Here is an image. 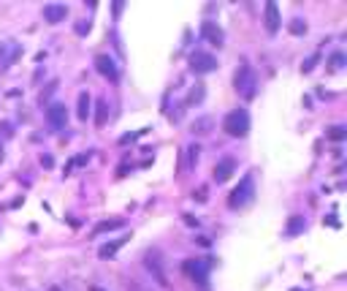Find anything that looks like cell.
<instances>
[{"instance_id": "cell-1", "label": "cell", "mask_w": 347, "mask_h": 291, "mask_svg": "<svg viewBox=\"0 0 347 291\" xmlns=\"http://www.w3.org/2000/svg\"><path fill=\"white\" fill-rule=\"evenodd\" d=\"M223 131L228 133V136H236V139L247 136V133H250V112H247L244 106L231 109L223 117Z\"/></svg>"}, {"instance_id": "cell-2", "label": "cell", "mask_w": 347, "mask_h": 291, "mask_svg": "<svg viewBox=\"0 0 347 291\" xmlns=\"http://www.w3.org/2000/svg\"><path fill=\"white\" fill-rule=\"evenodd\" d=\"M252 199H255V177H252V174H244L241 182H239V185L231 191V196H228V207L241 210V207H247Z\"/></svg>"}, {"instance_id": "cell-3", "label": "cell", "mask_w": 347, "mask_h": 291, "mask_svg": "<svg viewBox=\"0 0 347 291\" xmlns=\"http://www.w3.org/2000/svg\"><path fill=\"white\" fill-rule=\"evenodd\" d=\"M233 84H236L239 96L244 98V101L255 98V93H258V74H255V68H250V65L244 63V65L236 71V77H233Z\"/></svg>"}, {"instance_id": "cell-4", "label": "cell", "mask_w": 347, "mask_h": 291, "mask_svg": "<svg viewBox=\"0 0 347 291\" xmlns=\"http://www.w3.org/2000/svg\"><path fill=\"white\" fill-rule=\"evenodd\" d=\"M190 71L193 74H211V71H217V65H220V60L211 52H190Z\"/></svg>"}, {"instance_id": "cell-5", "label": "cell", "mask_w": 347, "mask_h": 291, "mask_svg": "<svg viewBox=\"0 0 347 291\" xmlns=\"http://www.w3.org/2000/svg\"><path fill=\"white\" fill-rule=\"evenodd\" d=\"M19 57H22V44L19 41H14V38L0 41V71L11 68Z\"/></svg>"}, {"instance_id": "cell-6", "label": "cell", "mask_w": 347, "mask_h": 291, "mask_svg": "<svg viewBox=\"0 0 347 291\" xmlns=\"http://www.w3.org/2000/svg\"><path fill=\"white\" fill-rule=\"evenodd\" d=\"M44 114H46V123L52 125L55 131H60V128L68 125V109H65L62 101H49V106L44 109Z\"/></svg>"}, {"instance_id": "cell-7", "label": "cell", "mask_w": 347, "mask_h": 291, "mask_svg": "<svg viewBox=\"0 0 347 291\" xmlns=\"http://www.w3.org/2000/svg\"><path fill=\"white\" fill-rule=\"evenodd\" d=\"M209 267H211V261H201V259H187V261H182V272L190 277V280H198V283H206Z\"/></svg>"}, {"instance_id": "cell-8", "label": "cell", "mask_w": 347, "mask_h": 291, "mask_svg": "<svg viewBox=\"0 0 347 291\" xmlns=\"http://www.w3.org/2000/svg\"><path fill=\"white\" fill-rule=\"evenodd\" d=\"M144 267L152 272V277H155L160 286H168V277H166V270H163V256H160V250H150L147 259H144Z\"/></svg>"}, {"instance_id": "cell-9", "label": "cell", "mask_w": 347, "mask_h": 291, "mask_svg": "<svg viewBox=\"0 0 347 291\" xmlns=\"http://www.w3.org/2000/svg\"><path fill=\"white\" fill-rule=\"evenodd\" d=\"M92 63H95V71L103 79H109V82H117V79H120V68H117V63L111 55H98Z\"/></svg>"}, {"instance_id": "cell-10", "label": "cell", "mask_w": 347, "mask_h": 291, "mask_svg": "<svg viewBox=\"0 0 347 291\" xmlns=\"http://www.w3.org/2000/svg\"><path fill=\"white\" fill-rule=\"evenodd\" d=\"M201 38H204V41H209L211 47H223V44H225L223 28H220L214 19H204V22H201Z\"/></svg>"}, {"instance_id": "cell-11", "label": "cell", "mask_w": 347, "mask_h": 291, "mask_svg": "<svg viewBox=\"0 0 347 291\" xmlns=\"http://www.w3.org/2000/svg\"><path fill=\"white\" fill-rule=\"evenodd\" d=\"M263 25H266V33L274 35L279 30V6L274 0H269L263 6Z\"/></svg>"}, {"instance_id": "cell-12", "label": "cell", "mask_w": 347, "mask_h": 291, "mask_svg": "<svg viewBox=\"0 0 347 291\" xmlns=\"http://www.w3.org/2000/svg\"><path fill=\"white\" fill-rule=\"evenodd\" d=\"M68 16V6H62V3H46L44 6V19L49 22V25H57V22H62Z\"/></svg>"}, {"instance_id": "cell-13", "label": "cell", "mask_w": 347, "mask_h": 291, "mask_svg": "<svg viewBox=\"0 0 347 291\" xmlns=\"http://www.w3.org/2000/svg\"><path fill=\"white\" fill-rule=\"evenodd\" d=\"M233 172H236V161L233 158H223L217 166H214V174H211V177H214V182H225Z\"/></svg>"}, {"instance_id": "cell-14", "label": "cell", "mask_w": 347, "mask_h": 291, "mask_svg": "<svg viewBox=\"0 0 347 291\" xmlns=\"http://www.w3.org/2000/svg\"><path fill=\"white\" fill-rule=\"evenodd\" d=\"M306 231V218L304 215H290L285 223V237H299Z\"/></svg>"}, {"instance_id": "cell-15", "label": "cell", "mask_w": 347, "mask_h": 291, "mask_svg": "<svg viewBox=\"0 0 347 291\" xmlns=\"http://www.w3.org/2000/svg\"><path fill=\"white\" fill-rule=\"evenodd\" d=\"M90 109H92V98H90L87 90L79 93V104H76V117L82 120V123H87L90 120Z\"/></svg>"}, {"instance_id": "cell-16", "label": "cell", "mask_w": 347, "mask_h": 291, "mask_svg": "<svg viewBox=\"0 0 347 291\" xmlns=\"http://www.w3.org/2000/svg\"><path fill=\"white\" fill-rule=\"evenodd\" d=\"M125 242H128V237H122V240H111V242L101 245V250H98V256H101V259H114V256H117V250L122 248Z\"/></svg>"}, {"instance_id": "cell-17", "label": "cell", "mask_w": 347, "mask_h": 291, "mask_svg": "<svg viewBox=\"0 0 347 291\" xmlns=\"http://www.w3.org/2000/svg\"><path fill=\"white\" fill-rule=\"evenodd\" d=\"M106 120H109V101H106V98H98L95 101V125L103 128Z\"/></svg>"}, {"instance_id": "cell-18", "label": "cell", "mask_w": 347, "mask_h": 291, "mask_svg": "<svg viewBox=\"0 0 347 291\" xmlns=\"http://www.w3.org/2000/svg\"><path fill=\"white\" fill-rule=\"evenodd\" d=\"M125 226V221L122 218H111V221H101L95 226V229H92V234H106V231H114V229H122Z\"/></svg>"}, {"instance_id": "cell-19", "label": "cell", "mask_w": 347, "mask_h": 291, "mask_svg": "<svg viewBox=\"0 0 347 291\" xmlns=\"http://www.w3.org/2000/svg\"><path fill=\"white\" fill-rule=\"evenodd\" d=\"M204 96H206V87L204 84H196L190 90V96H187V101H184V106H198L201 101H204Z\"/></svg>"}, {"instance_id": "cell-20", "label": "cell", "mask_w": 347, "mask_h": 291, "mask_svg": "<svg viewBox=\"0 0 347 291\" xmlns=\"http://www.w3.org/2000/svg\"><path fill=\"white\" fill-rule=\"evenodd\" d=\"M211 123H214L211 117H198L190 128H193V133H209L211 131Z\"/></svg>"}, {"instance_id": "cell-21", "label": "cell", "mask_w": 347, "mask_h": 291, "mask_svg": "<svg viewBox=\"0 0 347 291\" xmlns=\"http://www.w3.org/2000/svg\"><path fill=\"white\" fill-rule=\"evenodd\" d=\"M287 30H290L293 35H304L306 33V22L301 19V16H293V19L287 22Z\"/></svg>"}, {"instance_id": "cell-22", "label": "cell", "mask_w": 347, "mask_h": 291, "mask_svg": "<svg viewBox=\"0 0 347 291\" xmlns=\"http://www.w3.org/2000/svg\"><path fill=\"white\" fill-rule=\"evenodd\" d=\"M345 136H347L345 125H333V128H328V131H326V139H331V142H342Z\"/></svg>"}, {"instance_id": "cell-23", "label": "cell", "mask_w": 347, "mask_h": 291, "mask_svg": "<svg viewBox=\"0 0 347 291\" xmlns=\"http://www.w3.org/2000/svg\"><path fill=\"white\" fill-rule=\"evenodd\" d=\"M345 65H347L345 52H333V55H331V63H328V71H339V68H345Z\"/></svg>"}, {"instance_id": "cell-24", "label": "cell", "mask_w": 347, "mask_h": 291, "mask_svg": "<svg viewBox=\"0 0 347 291\" xmlns=\"http://www.w3.org/2000/svg\"><path fill=\"white\" fill-rule=\"evenodd\" d=\"M198 155H201V145H190V150H187V166H196V161H198Z\"/></svg>"}, {"instance_id": "cell-25", "label": "cell", "mask_w": 347, "mask_h": 291, "mask_svg": "<svg viewBox=\"0 0 347 291\" xmlns=\"http://www.w3.org/2000/svg\"><path fill=\"white\" fill-rule=\"evenodd\" d=\"M55 90H57V82H49V87H46V90L41 93V96H38V104H41V106L46 104V106H49V96H52V93H55Z\"/></svg>"}, {"instance_id": "cell-26", "label": "cell", "mask_w": 347, "mask_h": 291, "mask_svg": "<svg viewBox=\"0 0 347 291\" xmlns=\"http://www.w3.org/2000/svg\"><path fill=\"white\" fill-rule=\"evenodd\" d=\"M90 30H92V22H90V19H82V22H76V33H79V35H87Z\"/></svg>"}, {"instance_id": "cell-27", "label": "cell", "mask_w": 347, "mask_h": 291, "mask_svg": "<svg viewBox=\"0 0 347 291\" xmlns=\"http://www.w3.org/2000/svg\"><path fill=\"white\" fill-rule=\"evenodd\" d=\"M317 60H320V57H317V55H312V57H309V60L304 63V65H301V71H304V74H309V71H312L315 65H317Z\"/></svg>"}, {"instance_id": "cell-28", "label": "cell", "mask_w": 347, "mask_h": 291, "mask_svg": "<svg viewBox=\"0 0 347 291\" xmlns=\"http://www.w3.org/2000/svg\"><path fill=\"white\" fill-rule=\"evenodd\" d=\"M41 166L44 169H52V166H55V158H52V155H41Z\"/></svg>"}, {"instance_id": "cell-29", "label": "cell", "mask_w": 347, "mask_h": 291, "mask_svg": "<svg viewBox=\"0 0 347 291\" xmlns=\"http://www.w3.org/2000/svg\"><path fill=\"white\" fill-rule=\"evenodd\" d=\"M3 125V128H0V131H3V136H11V133H14V128H11V123H0Z\"/></svg>"}, {"instance_id": "cell-30", "label": "cell", "mask_w": 347, "mask_h": 291, "mask_svg": "<svg viewBox=\"0 0 347 291\" xmlns=\"http://www.w3.org/2000/svg\"><path fill=\"white\" fill-rule=\"evenodd\" d=\"M111 8H114V19H117V16H120V14L125 11V3H114Z\"/></svg>"}, {"instance_id": "cell-31", "label": "cell", "mask_w": 347, "mask_h": 291, "mask_svg": "<svg viewBox=\"0 0 347 291\" xmlns=\"http://www.w3.org/2000/svg\"><path fill=\"white\" fill-rule=\"evenodd\" d=\"M49 291H62L60 286H49Z\"/></svg>"}, {"instance_id": "cell-32", "label": "cell", "mask_w": 347, "mask_h": 291, "mask_svg": "<svg viewBox=\"0 0 347 291\" xmlns=\"http://www.w3.org/2000/svg\"><path fill=\"white\" fill-rule=\"evenodd\" d=\"M90 291H106V289H101V286H92V289H90Z\"/></svg>"}, {"instance_id": "cell-33", "label": "cell", "mask_w": 347, "mask_h": 291, "mask_svg": "<svg viewBox=\"0 0 347 291\" xmlns=\"http://www.w3.org/2000/svg\"><path fill=\"white\" fill-rule=\"evenodd\" d=\"M0 161H3V142H0Z\"/></svg>"}]
</instances>
